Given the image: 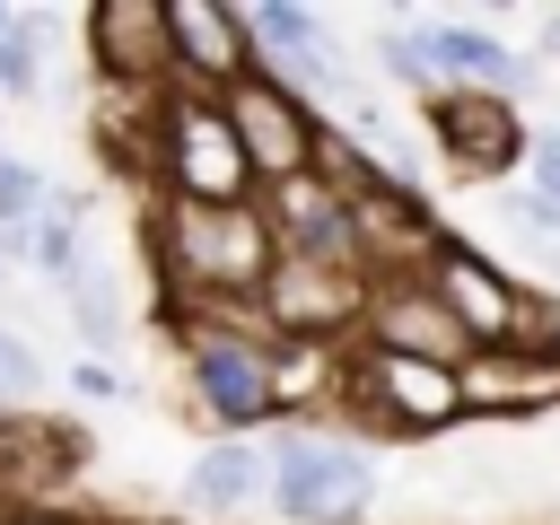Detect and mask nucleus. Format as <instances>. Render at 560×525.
I'll use <instances>...</instances> for the list:
<instances>
[{
    "label": "nucleus",
    "mask_w": 560,
    "mask_h": 525,
    "mask_svg": "<svg viewBox=\"0 0 560 525\" xmlns=\"http://www.w3.org/2000/svg\"><path fill=\"white\" fill-rule=\"evenodd\" d=\"M542 140H551V149H560V122H551V131H542Z\"/></svg>",
    "instance_id": "obj_28"
},
{
    "label": "nucleus",
    "mask_w": 560,
    "mask_h": 525,
    "mask_svg": "<svg viewBox=\"0 0 560 525\" xmlns=\"http://www.w3.org/2000/svg\"><path fill=\"white\" fill-rule=\"evenodd\" d=\"M18 26H26V9H18V0H0V44H9Z\"/></svg>",
    "instance_id": "obj_27"
},
{
    "label": "nucleus",
    "mask_w": 560,
    "mask_h": 525,
    "mask_svg": "<svg viewBox=\"0 0 560 525\" xmlns=\"http://www.w3.org/2000/svg\"><path fill=\"white\" fill-rule=\"evenodd\" d=\"M35 394H44V359H35V341L18 324H0V411H18Z\"/></svg>",
    "instance_id": "obj_22"
},
{
    "label": "nucleus",
    "mask_w": 560,
    "mask_h": 525,
    "mask_svg": "<svg viewBox=\"0 0 560 525\" xmlns=\"http://www.w3.org/2000/svg\"><path fill=\"white\" fill-rule=\"evenodd\" d=\"M245 18V44H254V70L262 79H280L289 96H341L350 88V70H341V44H332V18L324 9H306V0H254V9H236Z\"/></svg>",
    "instance_id": "obj_9"
},
{
    "label": "nucleus",
    "mask_w": 560,
    "mask_h": 525,
    "mask_svg": "<svg viewBox=\"0 0 560 525\" xmlns=\"http://www.w3.org/2000/svg\"><path fill=\"white\" fill-rule=\"evenodd\" d=\"M44 35H52V18L26 9V26L0 44V105H26V96L44 88Z\"/></svg>",
    "instance_id": "obj_19"
},
{
    "label": "nucleus",
    "mask_w": 560,
    "mask_h": 525,
    "mask_svg": "<svg viewBox=\"0 0 560 525\" xmlns=\"http://www.w3.org/2000/svg\"><path fill=\"white\" fill-rule=\"evenodd\" d=\"M376 79L420 96V105L446 96V79H438V18H385L376 26Z\"/></svg>",
    "instance_id": "obj_17"
},
{
    "label": "nucleus",
    "mask_w": 560,
    "mask_h": 525,
    "mask_svg": "<svg viewBox=\"0 0 560 525\" xmlns=\"http://www.w3.org/2000/svg\"><path fill=\"white\" fill-rule=\"evenodd\" d=\"M420 280L438 289V306L464 324V341H472V350L516 341V332H534V324H542V298H534L516 271H499L481 245H464V236H438V245H429V262H420Z\"/></svg>",
    "instance_id": "obj_8"
},
{
    "label": "nucleus",
    "mask_w": 560,
    "mask_h": 525,
    "mask_svg": "<svg viewBox=\"0 0 560 525\" xmlns=\"http://www.w3.org/2000/svg\"><path fill=\"white\" fill-rule=\"evenodd\" d=\"M455 376H464V411H499V420L551 411V402H560V332H551V315H542L534 332H516V341L472 350Z\"/></svg>",
    "instance_id": "obj_11"
},
{
    "label": "nucleus",
    "mask_w": 560,
    "mask_h": 525,
    "mask_svg": "<svg viewBox=\"0 0 560 525\" xmlns=\"http://www.w3.org/2000/svg\"><path fill=\"white\" fill-rule=\"evenodd\" d=\"M525 166H534V192H542V201H560V149H551L542 131H534V149H525Z\"/></svg>",
    "instance_id": "obj_23"
},
{
    "label": "nucleus",
    "mask_w": 560,
    "mask_h": 525,
    "mask_svg": "<svg viewBox=\"0 0 560 525\" xmlns=\"http://www.w3.org/2000/svg\"><path fill=\"white\" fill-rule=\"evenodd\" d=\"M271 508V455L262 438H210L184 464V516L192 525H245Z\"/></svg>",
    "instance_id": "obj_14"
},
{
    "label": "nucleus",
    "mask_w": 560,
    "mask_h": 525,
    "mask_svg": "<svg viewBox=\"0 0 560 525\" xmlns=\"http://www.w3.org/2000/svg\"><path fill=\"white\" fill-rule=\"evenodd\" d=\"M0 516H9V499H0Z\"/></svg>",
    "instance_id": "obj_30"
},
{
    "label": "nucleus",
    "mask_w": 560,
    "mask_h": 525,
    "mask_svg": "<svg viewBox=\"0 0 560 525\" xmlns=\"http://www.w3.org/2000/svg\"><path fill=\"white\" fill-rule=\"evenodd\" d=\"M219 114H228V131H236V149H245V166H254L262 192L289 184V175H315L324 149H332L324 114H315L306 96H289L280 79H262V70L228 79V88H219Z\"/></svg>",
    "instance_id": "obj_7"
},
{
    "label": "nucleus",
    "mask_w": 560,
    "mask_h": 525,
    "mask_svg": "<svg viewBox=\"0 0 560 525\" xmlns=\"http://www.w3.org/2000/svg\"><path fill=\"white\" fill-rule=\"evenodd\" d=\"M61 315H70V332L79 341H96V350H114L122 341V324H131V298H122V271L114 262H79L70 280H61Z\"/></svg>",
    "instance_id": "obj_18"
},
{
    "label": "nucleus",
    "mask_w": 560,
    "mask_h": 525,
    "mask_svg": "<svg viewBox=\"0 0 560 525\" xmlns=\"http://www.w3.org/2000/svg\"><path fill=\"white\" fill-rule=\"evenodd\" d=\"M534 61H560V9L534 18Z\"/></svg>",
    "instance_id": "obj_25"
},
{
    "label": "nucleus",
    "mask_w": 560,
    "mask_h": 525,
    "mask_svg": "<svg viewBox=\"0 0 560 525\" xmlns=\"http://www.w3.org/2000/svg\"><path fill=\"white\" fill-rule=\"evenodd\" d=\"M149 175H158L166 201H201V210H219V201H262L236 131H228V114H219V96H201V88H166V105L149 114Z\"/></svg>",
    "instance_id": "obj_4"
},
{
    "label": "nucleus",
    "mask_w": 560,
    "mask_h": 525,
    "mask_svg": "<svg viewBox=\"0 0 560 525\" xmlns=\"http://www.w3.org/2000/svg\"><path fill=\"white\" fill-rule=\"evenodd\" d=\"M551 289H560V254H551Z\"/></svg>",
    "instance_id": "obj_29"
},
{
    "label": "nucleus",
    "mask_w": 560,
    "mask_h": 525,
    "mask_svg": "<svg viewBox=\"0 0 560 525\" xmlns=\"http://www.w3.org/2000/svg\"><path fill=\"white\" fill-rule=\"evenodd\" d=\"M368 289H376L368 262H306V254H280L271 280H262V298H254V324H262L271 341L341 350V341H359V324H368Z\"/></svg>",
    "instance_id": "obj_6"
},
{
    "label": "nucleus",
    "mask_w": 560,
    "mask_h": 525,
    "mask_svg": "<svg viewBox=\"0 0 560 525\" xmlns=\"http://www.w3.org/2000/svg\"><path fill=\"white\" fill-rule=\"evenodd\" d=\"M166 44H175V88H201V96L254 70L236 0H166Z\"/></svg>",
    "instance_id": "obj_15"
},
{
    "label": "nucleus",
    "mask_w": 560,
    "mask_h": 525,
    "mask_svg": "<svg viewBox=\"0 0 560 525\" xmlns=\"http://www.w3.org/2000/svg\"><path fill=\"white\" fill-rule=\"evenodd\" d=\"M70 385H79V394H114V385H122V376H114V368H96V359H88V368H70Z\"/></svg>",
    "instance_id": "obj_26"
},
{
    "label": "nucleus",
    "mask_w": 560,
    "mask_h": 525,
    "mask_svg": "<svg viewBox=\"0 0 560 525\" xmlns=\"http://www.w3.org/2000/svg\"><path fill=\"white\" fill-rule=\"evenodd\" d=\"M149 254H158V315L184 332L192 315H245L280 262V236L262 219V201H158L149 219Z\"/></svg>",
    "instance_id": "obj_1"
},
{
    "label": "nucleus",
    "mask_w": 560,
    "mask_h": 525,
    "mask_svg": "<svg viewBox=\"0 0 560 525\" xmlns=\"http://www.w3.org/2000/svg\"><path fill=\"white\" fill-rule=\"evenodd\" d=\"M184 394L219 438H271L280 385H271V332L245 315H192L184 324Z\"/></svg>",
    "instance_id": "obj_2"
},
{
    "label": "nucleus",
    "mask_w": 560,
    "mask_h": 525,
    "mask_svg": "<svg viewBox=\"0 0 560 525\" xmlns=\"http://www.w3.org/2000/svg\"><path fill=\"white\" fill-rule=\"evenodd\" d=\"M438 79L464 88V96H499V105H516V96H534L542 61L516 52V44H499V35L472 26V18H438Z\"/></svg>",
    "instance_id": "obj_16"
},
{
    "label": "nucleus",
    "mask_w": 560,
    "mask_h": 525,
    "mask_svg": "<svg viewBox=\"0 0 560 525\" xmlns=\"http://www.w3.org/2000/svg\"><path fill=\"white\" fill-rule=\"evenodd\" d=\"M499 228L525 236V245H542V254H560V201H542L534 184L525 192H499Z\"/></svg>",
    "instance_id": "obj_21"
},
{
    "label": "nucleus",
    "mask_w": 560,
    "mask_h": 525,
    "mask_svg": "<svg viewBox=\"0 0 560 525\" xmlns=\"http://www.w3.org/2000/svg\"><path fill=\"white\" fill-rule=\"evenodd\" d=\"M271 455V516L280 525H368L376 508V455L350 429H315V420H280L262 438Z\"/></svg>",
    "instance_id": "obj_3"
},
{
    "label": "nucleus",
    "mask_w": 560,
    "mask_h": 525,
    "mask_svg": "<svg viewBox=\"0 0 560 525\" xmlns=\"http://www.w3.org/2000/svg\"><path fill=\"white\" fill-rule=\"evenodd\" d=\"M332 411H350L368 438H438L464 420V376L438 359H402V350H341V394Z\"/></svg>",
    "instance_id": "obj_5"
},
{
    "label": "nucleus",
    "mask_w": 560,
    "mask_h": 525,
    "mask_svg": "<svg viewBox=\"0 0 560 525\" xmlns=\"http://www.w3.org/2000/svg\"><path fill=\"white\" fill-rule=\"evenodd\" d=\"M44 192H52V184H44L26 158H9V149H0V236H26V228H35V210H44Z\"/></svg>",
    "instance_id": "obj_20"
},
{
    "label": "nucleus",
    "mask_w": 560,
    "mask_h": 525,
    "mask_svg": "<svg viewBox=\"0 0 560 525\" xmlns=\"http://www.w3.org/2000/svg\"><path fill=\"white\" fill-rule=\"evenodd\" d=\"M88 61L114 96H166L175 88V44H166V0H96L79 18Z\"/></svg>",
    "instance_id": "obj_10"
},
{
    "label": "nucleus",
    "mask_w": 560,
    "mask_h": 525,
    "mask_svg": "<svg viewBox=\"0 0 560 525\" xmlns=\"http://www.w3.org/2000/svg\"><path fill=\"white\" fill-rule=\"evenodd\" d=\"M420 114H429V149H438L455 175H472V184H499V175L525 166V149H534L525 114L499 105V96H464V88H446V96H429Z\"/></svg>",
    "instance_id": "obj_12"
},
{
    "label": "nucleus",
    "mask_w": 560,
    "mask_h": 525,
    "mask_svg": "<svg viewBox=\"0 0 560 525\" xmlns=\"http://www.w3.org/2000/svg\"><path fill=\"white\" fill-rule=\"evenodd\" d=\"M359 341H368V350H402V359H438V368H464V359H472L464 324L438 306V289H429L420 271H385V280L368 289Z\"/></svg>",
    "instance_id": "obj_13"
},
{
    "label": "nucleus",
    "mask_w": 560,
    "mask_h": 525,
    "mask_svg": "<svg viewBox=\"0 0 560 525\" xmlns=\"http://www.w3.org/2000/svg\"><path fill=\"white\" fill-rule=\"evenodd\" d=\"M0 525H96V516H70V508H52V499H18Z\"/></svg>",
    "instance_id": "obj_24"
}]
</instances>
